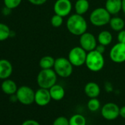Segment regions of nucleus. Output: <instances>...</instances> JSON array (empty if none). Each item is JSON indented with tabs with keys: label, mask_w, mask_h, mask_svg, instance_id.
Segmentation results:
<instances>
[{
	"label": "nucleus",
	"mask_w": 125,
	"mask_h": 125,
	"mask_svg": "<svg viewBox=\"0 0 125 125\" xmlns=\"http://www.w3.org/2000/svg\"><path fill=\"white\" fill-rule=\"evenodd\" d=\"M66 27L70 33L74 35L80 36L86 32L88 23L82 15L73 14L69 17L66 21Z\"/></svg>",
	"instance_id": "f257e3e1"
},
{
	"label": "nucleus",
	"mask_w": 125,
	"mask_h": 125,
	"mask_svg": "<svg viewBox=\"0 0 125 125\" xmlns=\"http://www.w3.org/2000/svg\"><path fill=\"white\" fill-rule=\"evenodd\" d=\"M85 64L91 72H97L101 71L104 66V58L103 54L99 53L96 49L88 52Z\"/></svg>",
	"instance_id": "f03ea898"
},
{
	"label": "nucleus",
	"mask_w": 125,
	"mask_h": 125,
	"mask_svg": "<svg viewBox=\"0 0 125 125\" xmlns=\"http://www.w3.org/2000/svg\"><path fill=\"white\" fill-rule=\"evenodd\" d=\"M57 74L52 69H41L37 77V83L40 88L49 89L57 82Z\"/></svg>",
	"instance_id": "7ed1b4c3"
},
{
	"label": "nucleus",
	"mask_w": 125,
	"mask_h": 125,
	"mask_svg": "<svg viewBox=\"0 0 125 125\" xmlns=\"http://www.w3.org/2000/svg\"><path fill=\"white\" fill-rule=\"evenodd\" d=\"M111 19L110 13L105 8H97L90 14V21L95 27H103L109 24Z\"/></svg>",
	"instance_id": "20e7f679"
},
{
	"label": "nucleus",
	"mask_w": 125,
	"mask_h": 125,
	"mask_svg": "<svg viewBox=\"0 0 125 125\" xmlns=\"http://www.w3.org/2000/svg\"><path fill=\"white\" fill-rule=\"evenodd\" d=\"M53 68L57 75L62 78L70 77L73 72V65L72 62L68 58L62 57L55 59Z\"/></svg>",
	"instance_id": "39448f33"
},
{
	"label": "nucleus",
	"mask_w": 125,
	"mask_h": 125,
	"mask_svg": "<svg viewBox=\"0 0 125 125\" xmlns=\"http://www.w3.org/2000/svg\"><path fill=\"white\" fill-rule=\"evenodd\" d=\"M87 54V52L81 46H75L70 50L68 59L72 62L73 66L80 67L85 63Z\"/></svg>",
	"instance_id": "423d86ee"
},
{
	"label": "nucleus",
	"mask_w": 125,
	"mask_h": 125,
	"mask_svg": "<svg viewBox=\"0 0 125 125\" xmlns=\"http://www.w3.org/2000/svg\"><path fill=\"white\" fill-rule=\"evenodd\" d=\"M35 93L30 87L23 85L18 88L16 95L19 102L24 105H30L35 102Z\"/></svg>",
	"instance_id": "0eeeda50"
},
{
	"label": "nucleus",
	"mask_w": 125,
	"mask_h": 125,
	"mask_svg": "<svg viewBox=\"0 0 125 125\" xmlns=\"http://www.w3.org/2000/svg\"><path fill=\"white\" fill-rule=\"evenodd\" d=\"M110 58L115 63H122L125 62V43L118 42L110 51Z\"/></svg>",
	"instance_id": "6e6552de"
},
{
	"label": "nucleus",
	"mask_w": 125,
	"mask_h": 125,
	"mask_svg": "<svg viewBox=\"0 0 125 125\" xmlns=\"http://www.w3.org/2000/svg\"><path fill=\"white\" fill-rule=\"evenodd\" d=\"M97 40L91 32H85L80 36V46L86 52H91L96 49L97 46Z\"/></svg>",
	"instance_id": "1a4fd4ad"
},
{
	"label": "nucleus",
	"mask_w": 125,
	"mask_h": 125,
	"mask_svg": "<svg viewBox=\"0 0 125 125\" xmlns=\"http://www.w3.org/2000/svg\"><path fill=\"white\" fill-rule=\"evenodd\" d=\"M120 108L119 107L113 103V102H108L103 105L101 110L102 115L106 120H114L117 118L119 115Z\"/></svg>",
	"instance_id": "9d476101"
},
{
	"label": "nucleus",
	"mask_w": 125,
	"mask_h": 125,
	"mask_svg": "<svg viewBox=\"0 0 125 125\" xmlns=\"http://www.w3.org/2000/svg\"><path fill=\"white\" fill-rule=\"evenodd\" d=\"M72 10V3L70 0H57L54 4V11L62 17L69 16Z\"/></svg>",
	"instance_id": "9b49d317"
},
{
	"label": "nucleus",
	"mask_w": 125,
	"mask_h": 125,
	"mask_svg": "<svg viewBox=\"0 0 125 125\" xmlns=\"http://www.w3.org/2000/svg\"><path fill=\"white\" fill-rule=\"evenodd\" d=\"M52 99L49 90L40 88L35 93V102L39 106L47 105Z\"/></svg>",
	"instance_id": "f8f14e48"
},
{
	"label": "nucleus",
	"mask_w": 125,
	"mask_h": 125,
	"mask_svg": "<svg viewBox=\"0 0 125 125\" xmlns=\"http://www.w3.org/2000/svg\"><path fill=\"white\" fill-rule=\"evenodd\" d=\"M13 73L11 62L6 59H0V79H8Z\"/></svg>",
	"instance_id": "ddd939ff"
},
{
	"label": "nucleus",
	"mask_w": 125,
	"mask_h": 125,
	"mask_svg": "<svg viewBox=\"0 0 125 125\" xmlns=\"http://www.w3.org/2000/svg\"><path fill=\"white\" fill-rule=\"evenodd\" d=\"M104 8L110 15H116L121 10V0H106Z\"/></svg>",
	"instance_id": "4468645a"
},
{
	"label": "nucleus",
	"mask_w": 125,
	"mask_h": 125,
	"mask_svg": "<svg viewBox=\"0 0 125 125\" xmlns=\"http://www.w3.org/2000/svg\"><path fill=\"white\" fill-rule=\"evenodd\" d=\"M85 93L89 98H97L100 94V87L94 82H89L85 86Z\"/></svg>",
	"instance_id": "2eb2a0df"
},
{
	"label": "nucleus",
	"mask_w": 125,
	"mask_h": 125,
	"mask_svg": "<svg viewBox=\"0 0 125 125\" xmlns=\"http://www.w3.org/2000/svg\"><path fill=\"white\" fill-rule=\"evenodd\" d=\"M49 93L52 97V99L54 101H60L63 99L65 96V90L63 87L61 86L60 85L55 84L52 87H51L49 89Z\"/></svg>",
	"instance_id": "dca6fc26"
},
{
	"label": "nucleus",
	"mask_w": 125,
	"mask_h": 125,
	"mask_svg": "<svg viewBox=\"0 0 125 125\" xmlns=\"http://www.w3.org/2000/svg\"><path fill=\"white\" fill-rule=\"evenodd\" d=\"M1 88L2 91L8 95L15 94L18 90L16 83L13 80L10 79L4 80V81L1 85Z\"/></svg>",
	"instance_id": "f3484780"
},
{
	"label": "nucleus",
	"mask_w": 125,
	"mask_h": 125,
	"mask_svg": "<svg viewBox=\"0 0 125 125\" xmlns=\"http://www.w3.org/2000/svg\"><path fill=\"white\" fill-rule=\"evenodd\" d=\"M89 2L88 0H77L74 4V10L77 14L83 16L89 10Z\"/></svg>",
	"instance_id": "a211bd4d"
},
{
	"label": "nucleus",
	"mask_w": 125,
	"mask_h": 125,
	"mask_svg": "<svg viewBox=\"0 0 125 125\" xmlns=\"http://www.w3.org/2000/svg\"><path fill=\"white\" fill-rule=\"evenodd\" d=\"M113 41V35L112 34L107 30L102 31L99 33L97 37V41L99 44L104 46H108L112 43Z\"/></svg>",
	"instance_id": "6ab92c4d"
},
{
	"label": "nucleus",
	"mask_w": 125,
	"mask_h": 125,
	"mask_svg": "<svg viewBox=\"0 0 125 125\" xmlns=\"http://www.w3.org/2000/svg\"><path fill=\"white\" fill-rule=\"evenodd\" d=\"M109 25L113 30L115 32H119L124 30L125 26V22L124 19L120 17H113L110 20Z\"/></svg>",
	"instance_id": "aec40b11"
},
{
	"label": "nucleus",
	"mask_w": 125,
	"mask_h": 125,
	"mask_svg": "<svg viewBox=\"0 0 125 125\" xmlns=\"http://www.w3.org/2000/svg\"><path fill=\"white\" fill-rule=\"evenodd\" d=\"M55 59L52 57V56H44L41 58L39 61V66L41 68V69H52L54 65Z\"/></svg>",
	"instance_id": "412c9836"
},
{
	"label": "nucleus",
	"mask_w": 125,
	"mask_h": 125,
	"mask_svg": "<svg viewBox=\"0 0 125 125\" xmlns=\"http://www.w3.org/2000/svg\"><path fill=\"white\" fill-rule=\"evenodd\" d=\"M69 120V125H86V119L81 114H74Z\"/></svg>",
	"instance_id": "4be33fe9"
},
{
	"label": "nucleus",
	"mask_w": 125,
	"mask_h": 125,
	"mask_svg": "<svg viewBox=\"0 0 125 125\" xmlns=\"http://www.w3.org/2000/svg\"><path fill=\"white\" fill-rule=\"evenodd\" d=\"M11 31L9 27L3 23H0V41H4L10 36Z\"/></svg>",
	"instance_id": "5701e85b"
},
{
	"label": "nucleus",
	"mask_w": 125,
	"mask_h": 125,
	"mask_svg": "<svg viewBox=\"0 0 125 125\" xmlns=\"http://www.w3.org/2000/svg\"><path fill=\"white\" fill-rule=\"evenodd\" d=\"M88 108L91 112H96L100 108V102L96 98H91L87 104Z\"/></svg>",
	"instance_id": "b1692460"
},
{
	"label": "nucleus",
	"mask_w": 125,
	"mask_h": 125,
	"mask_svg": "<svg viewBox=\"0 0 125 125\" xmlns=\"http://www.w3.org/2000/svg\"><path fill=\"white\" fill-rule=\"evenodd\" d=\"M63 23V17L54 14L51 19V24L54 27H60Z\"/></svg>",
	"instance_id": "393cba45"
},
{
	"label": "nucleus",
	"mask_w": 125,
	"mask_h": 125,
	"mask_svg": "<svg viewBox=\"0 0 125 125\" xmlns=\"http://www.w3.org/2000/svg\"><path fill=\"white\" fill-rule=\"evenodd\" d=\"M21 1L22 0H4L5 7L10 10L15 9L21 5Z\"/></svg>",
	"instance_id": "a878e982"
},
{
	"label": "nucleus",
	"mask_w": 125,
	"mask_h": 125,
	"mask_svg": "<svg viewBox=\"0 0 125 125\" xmlns=\"http://www.w3.org/2000/svg\"><path fill=\"white\" fill-rule=\"evenodd\" d=\"M52 125H69V120L64 116H60L54 121Z\"/></svg>",
	"instance_id": "bb28decb"
},
{
	"label": "nucleus",
	"mask_w": 125,
	"mask_h": 125,
	"mask_svg": "<svg viewBox=\"0 0 125 125\" xmlns=\"http://www.w3.org/2000/svg\"><path fill=\"white\" fill-rule=\"evenodd\" d=\"M117 39L119 43H125V30H122L118 32L117 35Z\"/></svg>",
	"instance_id": "cd10ccee"
},
{
	"label": "nucleus",
	"mask_w": 125,
	"mask_h": 125,
	"mask_svg": "<svg viewBox=\"0 0 125 125\" xmlns=\"http://www.w3.org/2000/svg\"><path fill=\"white\" fill-rule=\"evenodd\" d=\"M28 2L34 5H42L47 2V0H28Z\"/></svg>",
	"instance_id": "c85d7f7f"
},
{
	"label": "nucleus",
	"mask_w": 125,
	"mask_h": 125,
	"mask_svg": "<svg viewBox=\"0 0 125 125\" xmlns=\"http://www.w3.org/2000/svg\"><path fill=\"white\" fill-rule=\"evenodd\" d=\"M21 125H41L37 121L33 120V119H29V120H26L24 121Z\"/></svg>",
	"instance_id": "c756f323"
},
{
	"label": "nucleus",
	"mask_w": 125,
	"mask_h": 125,
	"mask_svg": "<svg viewBox=\"0 0 125 125\" xmlns=\"http://www.w3.org/2000/svg\"><path fill=\"white\" fill-rule=\"evenodd\" d=\"M97 52H99V53L101 54H104V52H105V46L104 45H102V44H99L96 46V49H95Z\"/></svg>",
	"instance_id": "7c9ffc66"
},
{
	"label": "nucleus",
	"mask_w": 125,
	"mask_h": 125,
	"mask_svg": "<svg viewBox=\"0 0 125 125\" xmlns=\"http://www.w3.org/2000/svg\"><path fill=\"white\" fill-rule=\"evenodd\" d=\"M119 115L122 117L123 118H125V106H123L122 107L120 108Z\"/></svg>",
	"instance_id": "2f4dec72"
},
{
	"label": "nucleus",
	"mask_w": 125,
	"mask_h": 125,
	"mask_svg": "<svg viewBox=\"0 0 125 125\" xmlns=\"http://www.w3.org/2000/svg\"><path fill=\"white\" fill-rule=\"evenodd\" d=\"M121 3H122V8L121 10L125 14V0H121Z\"/></svg>",
	"instance_id": "473e14b6"
}]
</instances>
